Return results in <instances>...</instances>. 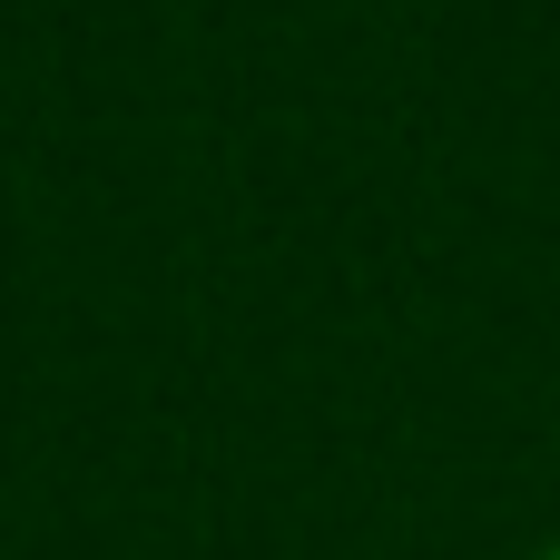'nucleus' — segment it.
Returning a JSON list of instances; mask_svg holds the SVG:
<instances>
[{"instance_id":"obj_1","label":"nucleus","mask_w":560,"mask_h":560,"mask_svg":"<svg viewBox=\"0 0 560 560\" xmlns=\"http://www.w3.org/2000/svg\"><path fill=\"white\" fill-rule=\"evenodd\" d=\"M532 560H560V541H551V551H532Z\"/></svg>"}]
</instances>
